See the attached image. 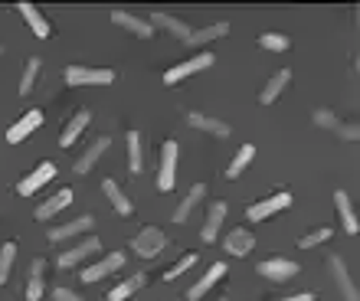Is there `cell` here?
Masks as SVG:
<instances>
[{"label": "cell", "mask_w": 360, "mask_h": 301, "mask_svg": "<svg viewBox=\"0 0 360 301\" xmlns=\"http://www.w3.org/2000/svg\"><path fill=\"white\" fill-rule=\"evenodd\" d=\"M89 122H92V115H89L86 108H82V112H76V115H72V122L66 124V132L59 134V144H63V148H72V144L79 141V134L89 128Z\"/></svg>", "instance_id": "44dd1931"}, {"label": "cell", "mask_w": 360, "mask_h": 301, "mask_svg": "<svg viewBox=\"0 0 360 301\" xmlns=\"http://www.w3.org/2000/svg\"><path fill=\"white\" fill-rule=\"evenodd\" d=\"M0 53H4V46H0Z\"/></svg>", "instance_id": "ab89813d"}, {"label": "cell", "mask_w": 360, "mask_h": 301, "mask_svg": "<svg viewBox=\"0 0 360 301\" xmlns=\"http://www.w3.org/2000/svg\"><path fill=\"white\" fill-rule=\"evenodd\" d=\"M112 23H115V27L131 30L134 37H141V39H151L154 37V27L148 23V20L134 17V13H124V10H115V13H112Z\"/></svg>", "instance_id": "4fadbf2b"}, {"label": "cell", "mask_w": 360, "mask_h": 301, "mask_svg": "<svg viewBox=\"0 0 360 301\" xmlns=\"http://www.w3.org/2000/svg\"><path fill=\"white\" fill-rule=\"evenodd\" d=\"M43 272H46V262L43 259H33V265H30V282H27V301H39L43 298Z\"/></svg>", "instance_id": "484cf974"}, {"label": "cell", "mask_w": 360, "mask_h": 301, "mask_svg": "<svg viewBox=\"0 0 360 301\" xmlns=\"http://www.w3.org/2000/svg\"><path fill=\"white\" fill-rule=\"evenodd\" d=\"M252 158H256V148H252V144H243V148L236 150V158H233V164L226 167V180H236L239 174L246 170V164H249Z\"/></svg>", "instance_id": "d6a6232c"}, {"label": "cell", "mask_w": 360, "mask_h": 301, "mask_svg": "<svg viewBox=\"0 0 360 301\" xmlns=\"http://www.w3.org/2000/svg\"><path fill=\"white\" fill-rule=\"evenodd\" d=\"M39 124H43V112H39V108H30V112L23 115V118H20V122L7 132V141L10 144H20L23 138H30V134L37 132Z\"/></svg>", "instance_id": "30bf717a"}, {"label": "cell", "mask_w": 360, "mask_h": 301, "mask_svg": "<svg viewBox=\"0 0 360 301\" xmlns=\"http://www.w3.org/2000/svg\"><path fill=\"white\" fill-rule=\"evenodd\" d=\"M108 148H112V141H108V138H95V141L89 144L82 154H79V160H76V167H72V170H76V174H89V170L98 164V158H102Z\"/></svg>", "instance_id": "5bb4252c"}, {"label": "cell", "mask_w": 360, "mask_h": 301, "mask_svg": "<svg viewBox=\"0 0 360 301\" xmlns=\"http://www.w3.org/2000/svg\"><path fill=\"white\" fill-rule=\"evenodd\" d=\"M328 265H331V275H334V282H338V288H341L344 298L357 301V285H354V278H351V272H347V265H344L341 255H331Z\"/></svg>", "instance_id": "8fae6325"}, {"label": "cell", "mask_w": 360, "mask_h": 301, "mask_svg": "<svg viewBox=\"0 0 360 301\" xmlns=\"http://www.w3.org/2000/svg\"><path fill=\"white\" fill-rule=\"evenodd\" d=\"M285 207H292V193H272V197L252 203V207L246 210V217L252 219V223H262V219H269L272 213H278V210H285Z\"/></svg>", "instance_id": "ba28073f"}, {"label": "cell", "mask_w": 360, "mask_h": 301, "mask_svg": "<svg viewBox=\"0 0 360 301\" xmlns=\"http://www.w3.org/2000/svg\"><path fill=\"white\" fill-rule=\"evenodd\" d=\"M226 33H229V23H226V20H219V23H210V27H203V30H193L187 43H190V46H203V43L226 37Z\"/></svg>", "instance_id": "4316f807"}, {"label": "cell", "mask_w": 360, "mask_h": 301, "mask_svg": "<svg viewBox=\"0 0 360 301\" xmlns=\"http://www.w3.org/2000/svg\"><path fill=\"white\" fill-rule=\"evenodd\" d=\"M102 190H105V193H108V200H112V207L118 210L122 217H131V210H134V207H131V200L124 197V193H122V187H118V184H115L112 177H108V180H102Z\"/></svg>", "instance_id": "f546056e"}, {"label": "cell", "mask_w": 360, "mask_h": 301, "mask_svg": "<svg viewBox=\"0 0 360 301\" xmlns=\"http://www.w3.org/2000/svg\"><path fill=\"white\" fill-rule=\"evenodd\" d=\"M53 177H56V164H53V160H43V164H37V167L17 184V193L20 197H30V193H37V190Z\"/></svg>", "instance_id": "5b68a950"}, {"label": "cell", "mask_w": 360, "mask_h": 301, "mask_svg": "<svg viewBox=\"0 0 360 301\" xmlns=\"http://www.w3.org/2000/svg\"><path fill=\"white\" fill-rule=\"evenodd\" d=\"M223 275H226V262H213V265H210V272L203 275V278H200V282L187 292V298H190V301H200L203 295L210 292V288H213V285L219 282V278H223Z\"/></svg>", "instance_id": "ffe728a7"}, {"label": "cell", "mask_w": 360, "mask_h": 301, "mask_svg": "<svg viewBox=\"0 0 360 301\" xmlns=\"http://www.w3.org/2000/svg\"><path fill=\"white\" fill-rule=\"evenodd\" d=\"M13 262H17V243H4L0 245V285H7Z\"/></svg>", "instance_id": "836d02e7"}, {"label": "cell", "mask_w": 360, "mask_h": 301, "mask_svg": "<svg viewBox=\"0 0 360 301\" xmlns=\"http://www.w3.org/2000/svg\"><path fill=\"white\" fill-rule=\"evenodd\" d=\"M187 122H190V128H197V132H207V134H213V138H229V124L219 122V118H213V115L190 112Z\"/></svg>", "instance_id": "9a60e30c"}, {"label": "cell", "mask_w": 360, "mask_h": 301, "mask_svg": "<svg viewBox=\"0 0 360 301\" xmlns=\"http://www.w3.org/2000/svg\"><path fill=\"white\" fill-rule=\"evenodd\" d=\"M256 272L262 275V278H272V282H288L292 275H298V262H292V259H282V255H275V259L259 262Z\"/></svg>", "instance_id": "9c48e42d"}, {"label": "cell", "mask_w": 360, "mask_h": 301, "mask_svg": "<svg viewBox=\"0 0 360 301\" xmlns=\"http://www.w3.org/2000/svg\"><path fill=\"white\" fill-rule=\"evenodd\" d=\"M164 249H167V236H164V229H158V226H148V229H141V233L131 239V252L141 255V259H154V255H161Z\"/></svg>", "instance_id": "6da1fadb"}, {"label": "cell", "mask_w": 360, "mask_h": 301, "mask_svg": "<svg viewBox=\"0 0 360 301\" xmlns=\"http://www.w3.org/2000/svg\"><path fill=\"white\" fill-rule=\"evenodd\" d=\"M288 82H292V69H282V72H275L272 79L266 82V89L259 92V102H262V105H272L275 98L285 92V85H288Z\"/></svg>", "instance_id": "603a6c76"}, {"label": "cell", "mask_w": 360, "mask_h": 301, "mask_svg": "<svg viewBox=\"0 0 360 301\" xmlns=\"http://www.w3.org/2000/svg\"><path fill=\"white\" fill-rule=\"evenodd\" d=\"M314 124H318V128H324V132H334L338 138H344V141H357V138H360L357 124H354V122L351 124L341 122V118H338L334 112H328V108H318V112H314Z\"/></svg>", "instance_id": "7a4b0ae2"}, {"label": "cell", "mask_w": 360, "mask_h": 301, "mask_svg": "<svg viewBox=\"0 0 360 301\" xmlns=\"http://www.w3.org/2000/svg\"><path fill=\"white\" fill-rule=\"evenodd\" d=\"M226 252L229 255H249L252 252V245H256V239H252V233L249 229H233V233L226 236Z\"/></svg>", "instance_id": "d4e9b609"}, {"label": "cell", "mask_w": 360, "mask_h": 301, "mask_svg": "<svg viewBox=\"0 0 360 301\" xmlns=\"http://www.w3.org/2000/svg\"><path fill=\"white\" fill-rule=\"evenodd\" d=\"M213 63H217V59H213V53H200V56H193V59H187V63H180V66L167 69V72H164V82H167V85H177V82H184L187 75L210 69Z\"/></svg>", "instance_id": "277c9868"}, {"label": "cell", "mask_w": 360, "mask_h": 301, "mask_svg": "<svg viewBox=\"0 0 360 301\" xmlns=\"http://www.w3.org/2000/svg\"><path fill=\"white\" fill-rule=\"evenodd\" d=\"M334 207H338V217H341V226H344V233H357L360 223H357V213H354V203L351 197L344 193V190H334Z\"/></svg>", "instance_id": "ac0fdd59"}, {"label": "cell", "mask_w": 360, "mask_h": 301, "mask_svg": "<svg viewBox=\"0 0 360 301\" xmlns=\"http://www.w3.org/2000/svg\"><path fill=\"white\" fill-rule=\"evenodd\" d=\"M39 69H43V59H27V69H23V75H20V89L17 92L23 95V98H27L30 92H33V89H37V79H39Z\"/></svg>", "instance_id": "1f68e13d"}, {"label": "cell", "mask_w": 360, "mask_h": 301, "mask_svg": "<svg viewBox=\"0 0 360 301\" xmlns=\"http://www.w3.org/2000/svg\"><path fill=\"white\" fill-rule=\"evenodd\" d=\"M53 298L56 301H89V298H79V295L69 292V288H53Z\"/></svg>", "instance_id": "74e56055"}, {"label": "cell", "mask_w": 360, "mask_h": 301, "mask_svg": "<svg viewBox=\"0 0 360 301\" xmlns=\"http://www.w3.org/2000/svg\"><path fill=\"white\" fill-rule=\"evenodd\" d=\"M148 23H151V27H164V30H167V33H174V37H177V39H184V43H187V39H190V33H193V30H190L187 23H184V20L171 17V13H154V17L148 20Z\"/></svg>", "instance_id": "cb8c5ba5"}, {"label": "cell", "mask_w": 360, "mask_h": 301, "mask_svg": "<svg viewBox=\"0 0 360 301\" xmlns=\"http://www.w3.org/2000/svg\"><path fill=\"white\" fill-rule=\"evenodd\" d=\"M66 82L69 85H112L115 72L112 69H92V66H69Z\"/></svg>", "instance_id": "3957f363"}, {"label": "cell", "mask_w": 360, "mask_h": 301, "mask_svg": "<svg viewBox=\"0 0 360 301\" xmlns=\"http://www.w3.org/2000/svg\"><path fill=\"white\" fill-rule=\"evenodd\" d=\"M92 226H95L92 217H79L66 226H53V229H49V243H66V239H72V236H79V233H89Z\"/></svg>", "instance_id": "e0dca14e"}, {"label": "cell", "mask_w": 360, "mask_h": 301, "mask_svg": "<svg viewBox=\"0 0 360 301\" xmlns=\"http://www.w3.org/2000/svg\"><path fill=\"white\" fill-rule=\"evenodd\" d=\"M275 301H314V295L302 292V295H292V298H275Z\"/></svg>", "instance_id": "f35d334b"}, {"label": "cell", "mask_w": 360, "mask_h": 301, "mask_svg": "<svg viewBox=\"0 0 360 301\" xmlns=\"http://www.w3.org/2000/svg\"><path fill=\"white\" fill-rule=\"evenodd\" d=\"M193 265H197V255L190 252V255H184L180 262H174L171 269L164 272V278H167V282H174V278H180V275H187V269H193Z\"/></svg>", "instance_id": "d590c367"}, {"label": "cell", "mask_w": 360, "mask_h": 301, "mask_svg": "<svg viewBox=\"0 0 360 301\" xmlns=\"http://www.w3.org/2000/svg\"><path fill=\"white\" fill-rule=\"evenodd\" d=\"M177 177V141H164L161 167H158V190H171Z\"/></svg>", "instance_id": "52a82bcc"}, {"label": "cell", "mask_w": 360, "mask_h": 301, "mask_svg": "<svg viewBox=\"0 0 360 301\" xmlns=\"http://www.w3.org/2000/svg\"><path fill=\"white\" fill-rule=\"evenodd\" d=\"M144 282H148V275H144V272H134L131 278H124L118 288H112V292H108V301H124V298H131L138 288H144Z\"/></svg>", "instance_id": "4dcf8cb0"}, {"label": "cell", "mask_w": 360, "mask_h": 301, "mask_svg": "<svg viewBox=\"0 0 360 301\" xmlns=\"http://www.w3.org/2000/svg\"><path fill=\"white\" fill-rule=\"evenodd\" d=\"M102 249V243H98V236H89V239H82L79 245H72V249H66V252L56 259L59 269H76L79 262H86L89 255H95Z\"/></svg>", "instance_id": "8992f818"}, {"label": "cell", "mask_w": 360, "mask_h": 301, "mask_svg": "<svg viewBox=\"0 0 360 301\" xmlns=\"http://www.w3.org/2000/svg\"><path fill=\"white\" fill-rule=\"evenodd\" d=\"M122 265H124V255H122V252H112V255H105L102 262L89 265L86 272H82V282H98V278H105V275L118 272Z\"/></svg>", "instance_id": "2e32d148"}, {"label": "cell", "mask_w": 360, "mask_h": 301, "mask_svg": "<svg viewBox=\"0 0 360 301\" xmlns=\"http://www.w3.org/2000/svg\"><path fill=\"white\" fill-rule=\"evenodd\" d=\"M20 13H23V20H27V27L33 30V37L37 39H49V33H53V30H49V20L43 17V13H39L37 7H33V4H27V0H23V4H20Z\"/></svg>", "instance_id": "d6986e66"}, {"label": "cell", "mask_w": 360, "mask_h": 301, "mask_svg": "<svg viewBox=\"0 0 360 301\" xmlns=\"http://www.w3.org/2000/svg\"><path fill=\"white\" fill-rule=\"evenodd\" d=\"M328 239H331V229H328V226H321V229H314V233L302 236V239H298V245H302V249H314L318 243H328Z\"/></svg>", "instance_id": "8d00e7d4"}, {"label": "cell", "mask_w": 360, "mask_h": 301, "mask_svg": "<svg viewBox=\"0 0 360 301\" xmlns=\"http://www.w3.org/2000/svg\"><path fill=\"white\" fill-rule=\"evenodd\" d=\"M223 219H226V203H223V200L210 203L207 219H203V229H200V239H203V243H213L217 233H219V226H223Z\"/></svg>", "instance_id": "7c38bea8"}, {"label": "cell", "mask_w": 360, "mask_h": 301, "mask_svg": "<svg viewBox=\"0 0 360 301\" xmlns=\"http://www.w3.org/2000/svg\"><path fill=\"white\" fill-rule=\"evenodd\" d=\"M128 170L131 174H141L144 170V148H141V134L138 132H128Z\"/></svg>", "instance_id": "f1b7e54d"}, {"label": "cell", "mask_w": 360, "mask_h": 301, "mask_svg": "<svg viewBox=\"0 0 360 301\" xmlns=\"http://www.w3.org/2000/svg\"><path fill=\"white\" fill-rule=\"evenodd\" d=\"M223 301H229V298H223Z\"/></svg>", "instance_id": "60d3db41"}, {"label": "cell", "mask_w": 360, "mask_h": 301, "mask_svg": "<svg viewBox=\"0 0 360 301\" xmlns=\"http://www.w3.org/2000/svg\"><path fill=\"white\" fill-rule=\"evenodd\" d=\"M203 197H207V187H203V184H193V187H190V193L184 197V203L174 210V223H184V219L193 213V207H197Z\"/></svg>", "instance_id": "83f0119b"}, {"label": "cell", "mask_w": 360, "mask_h": 301, "mask_svg": "<svg viewBox=\"0 0 360 301\" xmlns=\"http://www.w3.org/2000/svg\"><path fill=\"white\" fill-rule=\"evenodd\" d=\"M259 46L269 49V53H285V49H288V37H282V33H262V37H259Z\"/></svg>", "instance_id": "e575fe53"}, {"label": "cell", "mask_w": 360, "mask_h": 301, "mask_svg": "<svg viewBox=\"0 0 360 301\" xmlns=\"http://www.w3.org/2000/svg\"><path fill=\"white\" fill-rule=\"evenodd\" d=\"M69 203H72V190L66 187V190H59V193H53L46 203H39V207H37V219H53L59 210H66Z\"/></svg>", "instance_id": "7402d4cb"}]
</instances>
